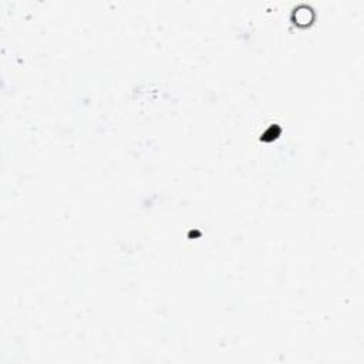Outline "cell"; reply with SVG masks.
Returning a JSON list of instances; mask_svg holds the SVG:
<instances>
[{"mask_svg":"<svg viewBox=\"0 0 364 364\" xmlns=\"http://www.w3.org/2000/svg\"><path fill=\"white\" fill-rule=\"evenodd\" d=\"M294 20L299 24H309L313 20V10L309 6H299L294 9Z\"/></svg>","mask_w":364,"mask_h":364,"instance_id":"6da1fadb","label":"cell"}]
</instances>
